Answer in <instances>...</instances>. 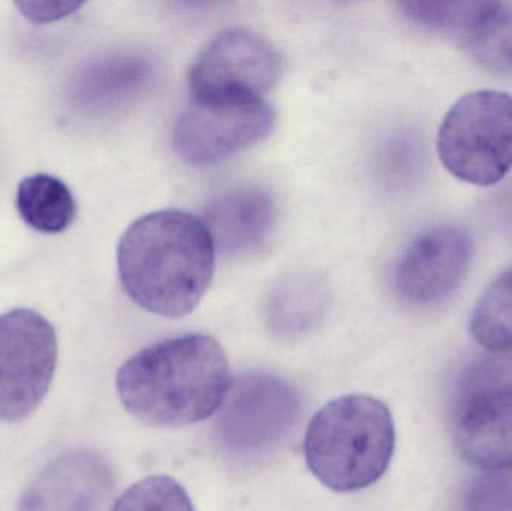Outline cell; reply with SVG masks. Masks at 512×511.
<instances>
[{"instance_id":"obj_1","label":"cell","mask_w":512,"mask_h":511,"mask_svg":"<svg viewBox=\"0 0 512 511\" xmlns=\"http://www.w3.org/2000/svg\"><path fill=\"white\" fill-rule=\"evenodd\" d=\"M125 410L153 428H183L212 417L233 387L230 362L209 335L177 336L143 348L120 366Z\"/></svg>"},{"instance_id":"obj_2","label":"cell","mask_w":512,"mask_h":511,"mask_svg":"<svg viewBox=\"0 0 512 511\" xmlns=\"http://www.w3.org/2000/svg\"><path fill=\"white\" fill-rule=\"evenodd\" d=\"M216 246L203 219L183 210L141 216L117 249L120 282L132 302L165 318L191 314L209 290Z\"/></svg>"},{"instance_id":"obj_3","label":"cell","mask_w":512,"mask_h":511,"mask_svg":"<svg viewBox=\"0 0 512 511\" xmlns=\"http://www.w3.org/2000/svg\"><path fill=\"white\" fill-rule=\"evenodd\" d=\"M396 428L384 402L346 395L325 404L307 425L303 453L313 476L334 492H357L390 467Z\"/></svg>"},{"instance_id":"obj_4","label":"cell","mask_w":512,"mask_h":511,"mask_svg":"<svg viewBox=\"0 0 512 511\" xmlns=\"http://www.w3.org/2000/svg\"><path fill=\"white\" fill-rule=\"evenodd\" d=\"M451 431L463 459L483 470L512 465V356L469 362L450 399Z\"/></svg>"},{"instance_id":"obj_5","label":"cell","mask_w":512,"mask_h":511,"mask_svg":"<svg viewBox=\"0 0 512 511\" xmlns=\"http://www.w3.org/2000/svg\"><path fill=\"white\" fill-rule=\"evenodd\" d=\"M438 153L448 173L475 186H492L512 170V96L475 90L445 114Z\"/></svg>"},{"instance_id":"obj_6","label":"cell","mask_w":512,"mask_h":511,"mask_svg":"<svg viewBox=\"0 0 512 511\" xmlns=\"http://www.w3.org/2000/svg\"><path fill=\"white\" fill-rule=\"evenodd\" d=\"M59 344L54 327L32 309L0 315V422L35 413L53 383Z\"/></svg>"},{"instance_id":"obj_7","label":"cell","mask_w":512,"mask_h":511,"mask_svg":"<svg viewBox=\"0 0 512 511\" xmlns=\"http://www.w3.org/2000/svg\"><path fill=\"white\" fill-rule=\"evenodd\" d=\"M274 122L265 99L191 98L174 125V149L188 164H216L264 140Z\"/></svg>"},{"instance_id":"obj_8","label":"cell","mask_w":512,"mask_h":511,"mask_svg":"<svg viewBox=\"0 0 512 511\" xmlns=\"http://www.w3.org/2000/svg\"><path fill=\"white\" fill-rule=\"evenodd\" d=\"M280 72L279 53L264 36L234 27L198 53L189 69V89L198 99H265Z\"/></svg>"},{"instance_id":"obj_9","label":"cell","mask_w":512,"mask_h":511,"mask_svg":"<svg viewBox=\"0 0 512 511\" xmlns=\"http://www.w3.org/2000/svg\"><path fill=\"white\" fill-rule=\"evenodd\" d=\"M472 258L474 242L465 228H429L418 234L400 255L394 270V288L411 305H438L465 281Z\"/></svg>"},{"instance_id":"obj_10","label":"cell","mask_w":512,"mask_h":511,"mask_svg":"<svg viewBox=\"0 0 512 511\" xmlns=\"http://www.w3.org/2000/svg\"><path fill=\"white\" fill-rule=\"evenodd\" d=\"M298 398L283 381L251 375L237 383L219 419V440L237 456H255L276 446L294 425Z\"/></svg>"},{"instance_id":"obj_11","label":"cell","mask_w":512,"mask_h":511,"mask_svg":"<svg viewBox=\"0 0 512 511\" xmlns=\"http://www.w3.org/2000/svg\"><path fill=\"white\" fill-rule=\"evenodd\" d=\"M113 485V470L101 455L69 450L36 474L17 511H98Z\"/></svg>"},{"instance_id":"obj_12","label":"cell","mask_w":512,"mask_h":511,"mask_svg":"<svg viewBox=\"0 0 512 511\" xmlns=\"http://www.w3.org/2000/svg\"><path fill=\"white\" fill-rule=\"evenodd\" d=\"M203 221L222 254H248L261 248L270 236L276 203L271 192L261 186H239L213 198Z\"/></svg>"},{"instance_id":"obj_13","label":"cell","mask_w":512,"mask_h":511,"mask_svg":"<svg viewBox=\"0 0 512 511\" xmlns=\"http://www.w3.org/2000/svg\"><path fill=\"white\" fill-rule=\"evenodd\" d=\"M152 62L138 54H119L96 62L84 72L78 98L92 108L125 104L152 83Z\"/></svg>"},{"instance_id":"obj_14","label":"cell","mask_w":512,"mask_h":511,"mask_svg":"<svg viewBox=\"0 0 512 511\" xmlns=\"http://www.w3.org/2000/svg\"><path fill=\"white\" fill-rule=\"evenodd\" d=\"M15 203L21 219L39 233H62L77 216L71 189L50 174L24 177L18 185Z\"/></svg>"},{"instance_id":"obj_15","label":"cell","mask_w":512,"mask_h":511,"mask_svg":"<svg viewBox=\"0 0 512 511\" xmlns=\"http://www.w3.org/2000/svg\"><path fill=\"white\" fill-rule=\"evenodd\" d=\"M480 66L512 77V5L484 0L480 14L460 42Z\"/></svg>"},{"instance_id":"obj_16","label":"cell","mask_w":512,"mask_h":511,"mask_svg":"<svg viewBox=\"0 0 512 511\" xmlns=\"http://www.w3.org/2000/svg\"><path fill=\"white\" fill-rule=\"evenodd\" d=\"M471 332L475 341L492 353H512V269L496 278L478 300Z\"/></svg>"},{"instance_id":"obj_17","label":"cell","mask_w":512,"mask_h":511,"mask_svg":"<svg viewBox=\"0 0 512 511\" xmlns=\"http://www.w3.org/2000/svg\"><path fill=\"white\" fill-rule=\"evenodd\" d=\"M399 6L412 23L448 36L459 45L477 18L483 0H412Z\"/></svg>"},{"instance_id":"obj_18","label":"cell","mask_w":512,"mask_h":511,"mask_svg":"<svg viewBox=\"0 0 512 511\" xmlns=\"http://www.w3.org/2000/svg\"><path fill=\"white\" fill-rule=\"evenodd\" d=\"M111 511H195L186 489L170 476H150L123 492Z\"/></svg>"},{"instance_id":"obj_19","label":"cell","mask_w":512,"mask_h":511,"mask_svg":"<svg viewBox=\"0 0 512 511\" xmlns=\"http://www.w3.org/2000/svg\"><path fill=\"white\" fill-rule=\"evenodd\" d=\"M324 300V288L315 278L295 276L274 291L271 314L283 326H306L310 318L318 315Z\"/></svg>"},{"instance_id":"obj_20","label":"cell","mask_w":512,"mask_h":511,"mask_svg":"<svg viewBox=\"0 0 512 511\" xmlns=\"http://www.w3.org/2000/svg\"><path fill=\"white\" fill-rule=\"evenodd\" d=\"M462 510L512 511V465L475 477L463 494Z\"/></svg>"},{"instance_id":"obj_21","label":"cell","mask_w":512,"mask_h":511,"mask_svg":"<svg viewBox=\"0 0 512 511\" xmlns=\"http://www.w3.org/2000/svg\"><path fill=\"white\" fill-rule=\"evenodd\" d=\"M80 3L66 2H29L20 3L18 8L24 15L33 21H51L72 14V11L80 8Z\"/></svg>"}]
</instances>
